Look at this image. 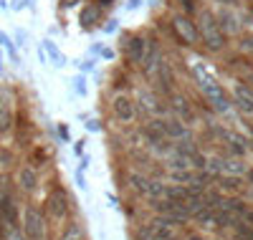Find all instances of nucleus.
Returning <instances> with one entry per match:
<instances>
[{"mask_svg": "<svg viewBox=\"0 0 253 240\" xmlns=\"http://www.w3.org/2000/svg\"><path fill=\"white\" fill-rule=\"evenodd\" d=\"M58 240H84V228L79 223H69L66 228H63Z\"/></svg>", "mask_w": 253, "mask_h": 240, "instance_id": "2eb2a0df", "label": "nucleus"}, {"mask_svg": "<svg viewBox=\"0 0 253 240\" xmlns=\"http://www.w3.org/2000/svg\"><path fill=\"white\" fill-rule=\"evenodd\" d=\"M139 104H144V106H142L144 112H160V109H162V106L157 104V99H155L152 94H147V91L139 94Z\"/></svg>", "mask_w": 253, "mask_h": 240, "instance_id": "dca6fc26", "label": "nucleus"}, {"mask_svg": "<svg viewBox=\"0 0 253 240\" xmlns=\"http://www.w3.org/2000/svg\"><path fill=\"white\" fill-rule=\"evenodd\" d=\"M213 223H218V225H223V228H230V225H236V215L230 212V210L215 212V220H213Z\"/></svg>", "mask_w": 253, "mask_h": 240, "instance_id": "f3484780", "label": "nucleus"}, {"mask_svg": "<svg viewBox=\"0 0 253 240\" xmlns=\"http://www.w3.org/2000/svg\"><path fill=\"white\" fill-rule=\"evenodd\" d=\"M165 240H180V238H177V235H167Z\"/></svg>", "mask_w": 253, "mask_h": 240, "instance_id": "7c9ffc66", "label": "nucleus"}, {"mask_svg": "<svg viewBox=\"0 0 253 240\" xmlns=\"http://www.w3.org/2000/svg\"><path fill=\"white\" fill-rule=\"evenodd\" d=\"M223 207H225V210H230V212H238V215H241V212L246 210V205H243V202H241L238 198H233V200H228V202H223Z\"/></svg>", "mask_w": 253, "mask_h": 240, "instance_id": "5701e85b", "label": "nucleus"}, {"mask_svg": "<svg viewBox=\"0 0 253 240\" xmlns=\"http://www.w3.org/2000/svg\"><path fill=\"white\" fill-rule=\"evenodd\" d=\"M218 26L223 28L225 26V31H236L238 26H236V18L230 15V13H220V18H218Z\"/></svg>", "mask_w": 253, "mask_h": 240, "instance_id": "aec40b11", "label": "nucleus"}, {"mask_svg": "<svg viewBox=\"0 0 253 240\" xmlns=\"http://www.w3.org/2000/svg\"><path fill=\"white\" fill-rule=\"evenodd\" d=\"M218 169L228 172V174H246V164H241L238 160H218Z\"/></svg>", "mask_w": 253, "mask_h": 240, "instance_id": "4468645a", "label": "nucleus"}, {"mask_svg": "<svg viewBox=\"0 0 253 240\" xmlns=\"http://www.w3.org/2000/svg\"><path fill=\"white\" fill-rule=\"evenodd\" d=\"M46 205H48V212L56 217V220H61V217H66V212H69V198H66V192L56 187V190L48 195Z\"/></svg>", "mask_w": 253, "mask_h": 240, "instance_id": "39448f33", "label": "nucleus"}, {"mask_svg": "<svg viewBox=\"0 0 253 240\" xmlns=\"http://www.w3.org/2000/svg\"><path fill=\"white\" fill-rule=\"evenodd\" d=\"M241 48H243V51H248V53H253V33H251V36H243Z\"/></svg>", "mask_w": 253, "mask_h": 240, "instance_id": "bb28decb", "label": "nucleus"}, {"mask_svg": "<svg viewBox=\"0 0 253 240\" xmlns=\"http://www.w3.org/2000/svg\"><path fill=\"white\" fill-rule=\"evenodd\" d=\"M23 230L28 240H43L46 235V223H43V215L36 205H28L23 212Z\"/></svg>", "mask_w": 253, "mask_h": 240, "instance_id": "f03ea898", "label": "nucleus"}, {"mask_svg": "<svg viewBox=\"0 0 253 240\" xmlns=\"http://www.w3.org/2000/svg\"><path fill=\"white\" fill-rule=\"evenodd\" d=\"M236 233H238V238L241 240H253V225H246V223H236Z\"/></svg>", "mask_w": 253, "mask_h": 240, "instance_id": "412c9836", "label": "nucleus"}, {"mask_svg": "<svg viewBox=\"0 0 253 240\" xmlns=\"http://www.w3.org/2000/svg\"><path fill=\"white\" fill-rule=\"evenodd\" d=\"M94 20H96V10L94 8H86V10L81 13V23L84 26H94Z\"/></svg>", "mask_w": 253, "mask_h": 240, "instance_id": "b1692460", "label": "nucleus"}, {"mask_svg": "<svg viewBox=\"0 0 253 240\" xmlns=\"http://www.w3.org/2000/svg\"><path fill=\"white\" fill-rule=\"evenodd\" d=\"M241 217H243V223H246V225H253V210L246 207V210L241 212Z\"/></svg>", "mask_w": 253, "mask_h": 240, "instance_id": "c85d7f7f", "label": "nucleus"}, {"mask_svg": "<svg viewBox=\"0 0 253 240\" xmlns=\"http://www.w3.org/2000/svg\"><path fill=\"white\" fill-rule=\"evenodd\" d=\"M46 48H48V53L53 56V61H56V66H61V63H63V58L58 56V51L53 48V43H51V40H46Z\"/></svg>", "mask_w": 253, "mask_h": 240, "instance_id": "a878e982", "label": "nucleus"}, {"mask_svg": "<svg viewBox=\"0 0 253 240\" xmlns=\"http://www.w3.org/2000/svg\"><path fill=\"white\" fill-rule=\"evenodd\" d=\"M233 99H236V104H238V109L243 114H253V91L248 89V86H236Z\"/></svg>", "mask_w": 253, "mask_h": 240, "instance_id": "6e6552de", "label": "nucleus"}, {"mask_svg": "<svg viewBox=\"0 0 253 240\" xmlns=\"http://www.w3.org/2000/svg\"><path fill=\"white\" fill-rule=\"evenodd\" d=\"M220 185H223V190H228V192H238V190H241V180H238V174H228V177H223V180H220Z\"/></svg>", "mask_w": 253, "mask_h": 240, "instance_id": "a211bd4d", "label": "nucleus"}, {"mask_svg": "<svg viewBox=\"0 0 253 240\" xmlns=\"http://www.w3.org/2000/svg\"><path fill=\"white\" fill-rule=\"evenodd\" d=\"M165 185H160V182H150L147 185V195H152V198H165Z\"/></svg>", "mask_w": 253, "mask_h": 240, "instance_id": "4be33fe9", "label": "nucleus"}, {"mask_svg": "<svg viewBox=\"0 0 253 240\" xmlns=\"http://www.w3.org/2000/svg\"><path fill=\"white\" fill-rule=\"evenodd\" d=\"M180 5H185L187 13H193V10H195V3H193V0H180Z\"/></svg>", "mask_w": 253, "mask_h": 240, "instance_id": "c756f323", "label": "nucleus"}, {"mask_svg": "<svg viewBox=\"0 0 253 240\" xmlns=\"http://www.w3.org/2000/svg\"><path fill=\"white\" fill-rule=\"evenodd\" d=\"M114 114L122 119V121H132L134 119V106L126 96H117L114 99Z\"/></svg>", "mask_w": 253, "mask_h": 240, "instance_id": "1a4fd4ad", "label": "nucleus"}, {"mask_svg": "<svg viewBox=\"0 0 253 240\" xmlns=\"http://www.w3.org/2000/svg\"><path fill=\"white\" fill-rule=\"evenodd\" d=\"M195 74H198V79H200V86L205 89L208 99L215 104V109H218V112H228V106H230V104H228V96H225V94L220 91V86H215V81L210 79L208 74H203L200 69H198Z\"/></svg>", "mask_w": 253, "mask_h": 240, "instance_id": "7ed1b4c3", "label": "nucleus"}, {"mask_svg": "<svg viewBox=\"0 0 253 240\" xmlns=\"http://www.w3.org/2000/svg\"><path fill=\"white\" fill-rule=\"evenodd\" d=\"M200 36H203V43L210 48V51H220L225 46V33L223 28L218 26V18L213 13H203L200 15V26H198Z\"/></svg>", "mask_w": 253, "mask_h": 240, "instance_id": "f257e3e1", "label": "nucleus"}, {"mask_svg": "<svg viewBox=\"0 0 253 240\" xmlns=\"http://www.w3.org/2000/svg\"><path fill=\"white\" fill-rule=\"evenodd\" d=\"M172 28H175L177 38L185 43V46H193V43L198 40V28H195V23L187 15H175L172 18Z\"/></svg>", "mask_w": 253, "mask_h": 240, "instance_id": "20e7f679", "label": "nucleus"}, {"mask_svg": "<svg viewBox=\"0 0 253 240\" xmlns=\"http://www.w3.org/2000/svg\"><path fill=\"white\" fill-rule=\"evenodd\" d=\"M190 240H203V238H190Z\"/></svg>", "mask_w": 253, "mask_h": 240, "instance_id": "2f4dec72", "label": "nucleus"}, {"mask_svg": "<svg viewBox=\"0 0 253 240\" xmlns=\"http://www.w3.org/2000/svg\"><path fill=\"white\" fill-rule=\"evenodd\" d=\"M129 182L134 185V190H137V192H142V195H147V185H150V182H147V177H142V174H137V172H132V174H129Z\"/></svg>", "mask_w": 253, "mask_h": 240, "instance_id": "6ab92c4d", "label": "nucleus"}, {"mask_svg": "<svg viewBox=\"0 0 253 240\" xmlns=\"http://www.w3.org/2000/svg\"><path fill=\"white\" fill-rule=\"evenodd\" d=\"M172 109L180 114V117H185L187 121H193L195 119V114H193V109H190V104H187V99L185 96H172Z\"/></svg>", "mask_w": 253, "mask_h": 240, "instance_id": "ddd939ff", "label": "nucleus"}, {"mask_svg": "<svg viewBox=\"0 0 253 240\" xmlns=\"http://www.w3.org/2000/svg\"><path fill=\"white\" fill-rule=\"evenodd\" d=\"M20 187H23L26 192H33L38 187V174L33 167H23L20 169Z\"/></svg>", "mask_w": 253, "mask_h": 240, "instance_id": "9b49d317", "label": "nucleus"}, {"mask_svg": "<svg viewBox=\"0 0 253 240\" xmlns=\"http://www.w3.org/2000/svg\"><path fill=\"white\" fill-rule=\"evenodd\" d=\"M157 89L162 94H170L172 91V71H170V66H167L162 58L157 61Z\"/></svg>", "mask_w": 253, "mask_h": 240, "instance_id": "0eeeda50", "label": "nucleus"}, {"mask_svg": "<svg viewBox=\"0 0 253 240\" xmlns=\"http://www.w3.org/2000/svg\"><path fill=\"white\" fill-rule=\"evenodd\" d=\"M160 124V129L167 134V137H185V139H190V129L187 126H182L177 119H170V121H157Z\"/></svg>", "mask_w": 253, "mask_h": 240, "instance_id": "9d476101", "label": "nucleus"}, {"mask_svg": "<svg viewBox=\"0 0 253 240\" xmlns=\"http://www.w3.org/2000/svg\"><path fill=\"white\" fill-rule=\"evenodd\" d=\"M126 56H129L132 63H142V58L147 56V43H144V38L132 36L129 40H126Z\"/></svg>", "mask_w": 253, "mask_h": 240, "instance_id": "423d86ee", "label": "nucleus"}, {"mask_svg": "<svg viewBox=\"0 0 253 240\" xmlns=\"http://www.w3.org/2000/svg\"><path fill=\"white\" fill-rule=\"evenodd\" d=\"M13 124V109L8 104V99H0V134H5Z\"/></svg>", "mask_w": 253, "mask_h": 240, "instance_id": "f8f14e48", "label": "nucleus"}, {"mask_svg": "<svg viewBox=\"0 0 253 240\" xmlns=\"http://www.w3.org/2000/svg\"><path fill=\"white\" fill-rule=\"evenodd\" d=\"M172 177H175L177 182H190V185H193V174H190V172H175Z\"/></svg>", "mask_w": 253, "mask_h": 240, "instance_id": "cd10ccee", "label": "nucleus"}, {"mask_svg": "<svg viewBox=\"0 0 253 240\" xmlns=\"http://www.w3.org/2000/svg\"><path fill=\"white\" fill-rule=\"evenodd\" d=\"M8 195H13L10 192V177L3 174V177H0V198H8Z\"/></svg>", "mask_w": 253, "mask_h": 240, "instance_id": "393cba45", "label": "nucleus"}]
</instances>
